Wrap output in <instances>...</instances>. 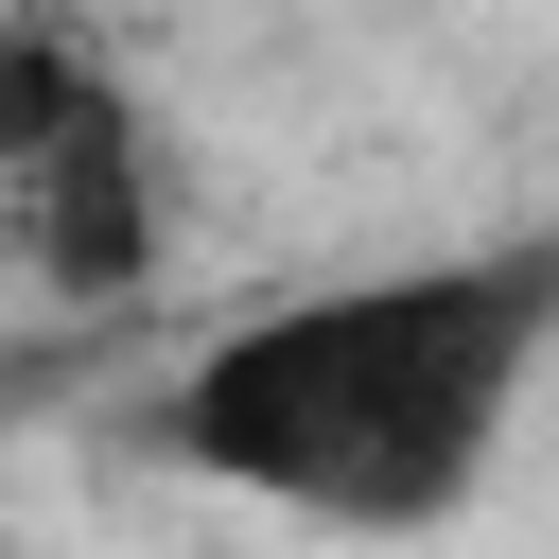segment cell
Segmentation results:
<instances>
[{"instance_id": "1", "label": "cell", "mask_w": 559, "mask_h": 559, "mask_svg": "<svg viewBox=\"0 0 559 559\" xmlns=\"http://www.w3.org/2000/svg\"><path fill=\"white\" fill-rule=\"evenodd\" d=\"M542 349H559V245L384 262V280L227 314V332L157 384V454L210 472V489H245V507L402 542V524H454V507L489 489Z\"/></svg>"}, {"instance_id": "3", "label": "cell", "mask_w": 559, "mask_h": 559, "mask_svg": "<svg viewBox=\"0 0 559 559\" xmlns=\"http://www.w3.org/2000/svg\"><path fill=\"white\" fill-rule=\"evenodd\" d=\"M52 367H70V349H0V419H17V402H35Z\"/></svg>"}, {"instance_id": "2", "label": "cell", "mask_w": 559, "mask_h": 559, "mask_svg": "<svg viewBox=\"0 0 559 559\" xmlns=\"http://www.w3.org/2000/svg\"><path fill=\"white\" fill-rule=\"evenodd\" d=\"M87 122H122L105 52H70L52 17H17V0H0V192H17V175H52Z\"/></svg>"}]
</instances>
